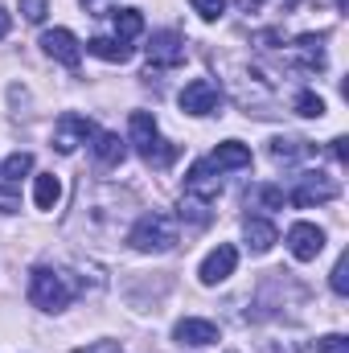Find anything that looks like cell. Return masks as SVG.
<instances>
[{
  "label": "cell",
  "mask_w": 349,
  "mask_h": 353,
  "mask_svg": "<svg viewBox=\"0 0 349 353\" xmlns=\"http://www.w3.org/2000/svg\"><path fill=\"white\" fill-rule=\"evenodd\" d=\"M128 144L152 165V169H165L177 161V144L161 140V128H157V115L152 111H132L128 115Z\"/></svg>",
  "instance_id": "obj_1"
},
{
  "label": "cell",
  "mask_w": 349,
  "mask_h": 353,
  "mask_svg": "<svg viewBox=\"0 0 349 353\" xmlns=\"http://www.w3.org/2000/svg\"><path fill=\"white\" fill-rule=\"evenodd\" d=\"M177 218L173 214H161V210H152V214H144L136 226H132V234H128V243H132V251H140V255H165V251H173L177 247Z\"/></svg>",
  "instance_id": "obj_2"
},
{
  "label": "cell",
  "mask_w": 349,
  "mask_h": 353,
  "mask_svg": "<svg viewBox=\"0 0 349 353\" xmlns=\"http://www.w3.org/2000/svg\"><path fill=\"white\" fill-rule=\"evenodd\" d=\"M70 283L66 275H58L54 267H33L29 271V304L41 308V312H62L70 304Z\"/></svg>",
  "instance_id": "obj_3"
},
{
  "label": "cell",
  "mask_w": 349,
  "mask_h": 353,
  "mask_svg": "<svg viewBox=\"0 0 349 353\" xmlns=\"http://www.w3.org/2000/svg\"><path fill=\"white\" fill-rule=\"evenodd\" d=\"M333 197H337V185H333L325 173H300L296 176V185H292V193H288V201L300 205V210H308V205H325V201H333Z\"/></svg>",
  "instance_id": "obj_4"
},
{
  "label": "cell",
  "mask_w": 349,
  "mask_h": 353,
  "mask_svg": "<svg viewBox=\"0 0 349 353\" xmlns=\"http://www.w3.org/2000/svg\"><path fill=\"white\" fill-rule=\"evenodd\" d=\"M94 132H99V128L90 123L87 115H74V111H66V115L54 123V148H58L62 157H70L79 144H87Z\"/></svg>",
  "instance_id": "obj_5"
},
{
  "label": "cell",
  "mask_w": 349,
  "mask_h": 353,
  "mask_svg": "<svg viewBox=\"0 0 349 353\" xmlns=\"http://www.w3.org/2000/svg\"><path fill=\"white\" fill-rule=\"evenodd\" d=\"M288 251H292V259L312 263V259L325 251V230H321L317 222H292V226H288Z\"/></svg>",
  "instance_id": "obj_6"
},
{
  "label": "cell",
  "mask_w": 349,
  "mask_h": 353,
  "mask_svg": "<svg viewBox=\"0 0 349 353\" xmlns=\"http://www.w3.org/2000/svg\"><path fill=\"white\" fill-rule=\"evenodd\" d=\"M148 62H152L157 70H177V66L185 62V37H181L177 29L152 33V41H148Z\"/></svg>",
  "instance_id": "obj_7"
},
{
  "label": "cell",
  "mask_w": 349,
  "mask_h": 353,
  "mask_svg": "<svg viewBox=\"0 0 349 353\" xmlns=\"http://www.w3.org/2000/svg\"><path fill=\"white\" fill-rule=\"evenodd\" d=\"M235 267H239V251H235L230 243H218V247L201 259V267H197V279H201L206 288H218L222 279H230V275H235Z\"/></svg>",
  "instance_id": "obj_8"
},
{
  "label": "cell",
  "mask_w": 349,
  "mask_h": 353,
  "mask_svg": "<svg viewBox=\"0 0 349 353\" xmlns=\"http://www.w3.org/2000/svg\"><path fill=\"white\" fill-rule=\"evenodd\" d=\"M218 103H222V90L210 79H193L181 90V111L185 115H210V111H218Z\"/></svg>",
  "instance_id": "obj_9"
},
{
  "label": "cell",
  "mask_w": 349,
  "mask_h": 353,
  "mask_svg": "<svg viewBox=\"0 0 349 353\" xmlns=\"http://www.w3.org/2000/svg\"><path fill=\"white\" fill-rule=\"evenodd\" d=\"M222 193V173L210 165V161H197L189 173H185V197H193V201H214Z\"/></svg>",
  "instance_id": "obj_10"
},
{
  "label": "cell",
  "mask_w": 349,
  "mask_h": 353,
  "mask_svg": "<svg viewBox=\"0 0 349 353\" xmlns=\"http://www.w3.org/2000/svg\"><path fill=\"white\" fill-rule=\"evenodd\" d=\"M41 50L54 62H62V66H79L83 62V46H79V37L70 29H46L41 33Z\"/></svg>",
  "instance_id": "obj_11"
},
{
  "label": "cell",
  "mask_w": 349,
  "mask_h": 353,
  "mask_svg": "<svg viewBox=\"0 0 349 353\" xmlns=\"http://www.w3.org/2000/svg\"><path fill=\"white\" fill-rule=\"evenodd\" d=\"M173 337L181 345H193V350L218 345V325H214V321H201V316H185V321L173 325Z\"/></svg>",
  "instance_id": "obj_12"
},
{
  "label": "cell",
  "mask_w": 349,
  "mask_h": 353,
  "mask_svg": "<svg viewBox=\"0 0 349 353\" xmlns=\"http://www.w3.org/2000/svg\"><path fill=\"white\" fill-rule=\"evenodd\" d=\"M90 152L99 157V165L115 169V165H123V157H128V140H119L115 132H94V136H90Z\"/></svg>",
  "instance_id": "obj_13"
},
{
  "label": "cell",
  "mask_w": 349,
  "mask_h": 353,
  "mask_svg": "<svg viewBox=\"0 0 349 353\" xmlns=\"http://www.w3.org/2000/svg\"><path fill=\"white\" fill-rule=\"evenodd\" d=\"M243 239H247V247H251L255 255H267V251L279 243V234H275V226H271L267 218H247V222H243Z\"/></svg>",
  "instance_id": "obj_14"
},
{
  "label": "cell",
  "mask_w": 349,
  "mask_h": 353,
  "mask_svg": "<svg viewBox=\"0 0 349 353\" xmlns=\"http://www.w3.org/2000/svg\"><path fill=\"white\" fill-rule=\"evenodd\" d=\"M210 165H214L218 173H222V169H251V148H247V144H239V140H226V144H218V148H214Z\"/></svg>",
  "instance_id": "obj_15"
},
{
  "label": "cell",
  "mask_w": 349,
  "mask_h": 353,
  "mask_svg": "<svg viewBox=\"0 0 349 353\" xmlns=\"http://www.w3.org/2000/svg\"><path fill=\"white\" fill-rule=\"evenodd\" d=\"M87 54L94 58H103V62H132V46L128 41H119V37H90L87 41Z\"/></svg>",
  "instance_id": "obj_16"
},
{
  "label": "cell",
  "mask_w": 349,
  "mask_h": 353,
  "mask_svg": "<svg viewBox=\"0 0 349 353\" xmlns=\"http://www.w3.org/2000/svg\"><path fill=\"white\" fill-rule=\"evenodd\" d=\"M58 201H62V181L54 173L33 176V205L37 210H58Z\"/></svg>",
  "instance_id": "obj_17"
},
{
  "label": "cell",
  "mask_w": 349,
  "mask_h": 353,
  "mask_svg": "<svg viewBox=\"0 0 349 353\" xmlns=\"http://www.w3.org/2000/svg\"><path fill=\"white\" fill-rule=\"evenodd\" d=\"M296 54H300V62H304L308 70H321V66H325V33H304V37H296Z\"/></svg>",
  "instance_id": "obj_18"
},
{
  "label": "cell",
  "mask_w": 349,
  "mask_h": 353,
  "mask_svg": "<svg viewBox=\"0 0 349 353\" xmlns=\"http://www.w3.org/2000/svg\"><path fill=\"white\" fill-rule=\"evenodd\" d=\"M140 33H144L140 8H115V37H119V41H132V37H140Z\"/></svg>",
  "instance_id": "obj_19"
},
{
  "label": "cell",
  "mask_w": 349,
  "mask_h": 353,
  "mask_svg": "<svg viewBox=\"0 0 349 353\" xmlns=\"http://www.w3.org/2000/svg\"><path fill=\"white\" fill-rule=\"evenodd\" d=\"M283 201H288V193L279 185H255L247 193V205H259V210H283Z\"/></svg>",
  "instance_id": "obj_20"
},
{
  "label": "cell",
  "mask_w": 349,
  "mask_h": 353,
  "mask_svg": "<svg viewBox=\"0 0 349 353\" xmlns=\"http://www.w3.org/2000/svg\"><path fill=\"white\" fill-rule=\"evenodd\" d=\"M239 4H243L247 17H275V12L288 17V12L296 8V0H239Z\"/></svg>",
  "instance_id": "obj_21"
},
{
  "label": "cell",
  "mask_w": 349,
  "mask_h": 353,
  "mask_svg": "<svg viewBox=\"0 0 349 353\" xmlns=\"http://www.w3.org/2000/svg\"><path fill=\"white\" fill-rule=\"evenodd\" d=\"M25 173H33V157H29V152H12V157L0 165V181H4V185H17Z\"/></svg>",
  "instance_id": "obj_22"
},
{
  "label": "cell",
  "mask_w": 349,
  "mask_h": 353,
  "mask_svg": "<svg viewBox=\"0 0 349 353\" xmlns=\"http://www.w3.org/2000/svg\"><path fill=\"white\" fill-rule=\"evenodd\" d=\"M296 111L308 115V119H321V115H325V99H321L317 90H300V94H296Z\"/></svg>",
  "instance_id": "obj_23"
},
{
  "label": "cell",
  "mask_w": 349,
  "mask_h": 353,
  "mask_svg": "<svg viewBox=\"0 0 349 353\" xmlns=\"http://www.w3.org/2000/svg\"><path fill=\"white\" fill-rule=\"evenodd\" d=\"M300 152H308L304 140H271V157H275V161H292V157H300Z\"/></svg>",
  "instance_id": "obj_24"
},
{
  "label": "cell",
  "mask_w": 349,
  "mask_h": 353,
  "mask_svg": "<svg viewBox=\"0 0 349 353\" xmlns=\"http://www.w3.org/2000/svg\"><path fill=\"white\" fill-rule=\"evenodd\" d=\"M193 4V12L201 17V21H218L222 12H226V0H189Z\"/></svg>",
  "instance_id": "obj_25"
},
{
  "label": "cell",
  "mask_w": 349,
  "mask_h": 353,
  "mask_svg": "<svg viewBox=\"0 0 349 353\" xmlns=\"http://www.w3.org/2000/svg\"><path fill=\"white\" fill-rule=\"evenodd\" d=\"M46 12H50V0H21V17H25V21L41 25V21H46Z\"/></svg>",
  "instance_id": "obj_26"
},
{
  "label": "cell",
  "mask_w": 349,
  "mask_h": 353,
  "mask_svg": "<svg viewBox=\"0 0 349 353\" xmlns=\"http://www.w3.org/2000/svg\"><path fill=\"white\" fill-rule=\"evenodd\" d=\"M346 271H349V259L341 255V259H337V267H333V279H329L337 296H349V275H346Z\"/></svg>",
  "instance_id": "obj_27"
},
{
  "label": "cell",
  "mask_w": 349,
  "mask_h": 353,
  "mask_svg": "<svg viewBox=\"0 0 349 353\" xmlns=\"http://www.w3.org/2000/svg\"><path fill=\"white\" fill-rule=\"evenodd\" d=\"M317 350H321V353H349V341L341 337V333H329V337H321V341H317Z\"/></svg>",
  "instance_id": "obj_28"
},
{
  "label": "cell",
  "mask_w": 349,
  "mask_h": 353,
  "mask_svg": "<svg viewBox=\"0 0 349 353\" xmlns=\"http://www.w3.org/2000/svg\"><path fill=\"white\" fill-rule=\"evenodd\" d=\"M17 210H21V201H17L12 185H4V189H0V214H17Z\"/></svg>",
  "instance_id": "obj_29"
},
{
  "label": "cell",
  "mask_w": 349,
  "mask_h": 353,
  "mask_svg": "<svg viewBox=\"0 0 349 353\" xmlns=\"http://www.w3.org/2000/svg\"><path fill=\"white\" fill-rule=\"evenodd\" d=\"M333 157H337V161H346V157H349V140H346V136H337V140H333Z\"/></svg>",
  "instance_id": "obj_30"
},
{
  "label": "cell",
  "mask_w": 349,
  "mask_h": 353,
  "mask_svg": "<svg viewBox=\"0 0 349 353\" xmlns=\"http://www.w3.org/2000/svg\"><path fill=\"white\" fill-rule=\"evenodd\" d=\"M8 25H12V17H8L4 4H0V37H8Z\"/></svg>",
  "instance_id": "obj_31"
},
{
  "label": "cell",
  "mask_w": 349,
  "mask_h": 353,
  "mask_svg": "<svg viewBox=\"0 0 349 353\" xmlns=\"http://www.w3.org/2000/svg\"><path fill=\"white\" fill-rule=\"evenodd\" d=\"M337 12H346V0H337Z\"/></svg>",
  "instance_id": "obj_32"
},
{
  "label": "cell",
  "mask_w": 349,
  "mask_h": 353,
  "mask_svg": "<svg viewBox=\"0 0 349 353\" xmlns=\"http://www.w3.org/2000/svg\"><path fill=\"white\" fill-rule=\"evenodd\" d=\"M83 4H87V8H90V4H94V0H83Z\"/></svg>",
  "instance_id": "obj_33"
}]
</instances>
